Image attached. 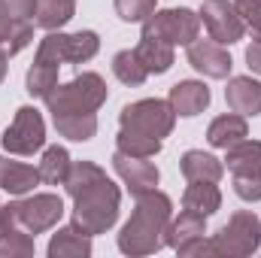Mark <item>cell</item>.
I'll list each match as a JSON object with an SVG mask.
<instances>
[{"label": "cell", "instance_id": "obj_1", "mask_svg": "<svg viewBox=\"0 0 261 258\" xmlns=\"http://www.w3.org/2000/svg\"><path fill=\"white\" fill-rule=\"evenodd\" d=\"M64 189L73 197V225L85 234H107L119 222L122 192L94 161H73Z\"/></svg>", "mask_w": 261, "mask_h": 258}, {"label": "cell", "instance_id": "obj_2", "mask_svg": "<svg viewBox=\"0 0 261 258\" xmlns=\"http://www.w3.org/2000/svg\"><path fill=\"white\" fill-rule=\"evenodd\" d=\"M137 207L119 234V249L125 255H152L164 246L167 222L173 219V200L158 189L134 194Z\"/></svg>", "mask_w": 261, "mask_h": 258}, {"label": "cell", "instance_id": "obj_3", "mask_svg": "<svg viewBox=\"0 0 261 258\" xmlns=\"http://www.w3.org/2000/svg\"><path fill=\"white\" fill-rule=\"evenodd\" d=\"M110 97V88L103 82L100 73H79L64 85H55L43 100L46 110L52 116H64V113H97Z\"/></svg>", "mask_w": 261, "mask_h": 258}, {"label": "cell", "instance_id": "obj_4", "mask_svg": "<svg viewBox=\"0 0 261 258\" xmlns=\"http://www.w3.org/2000/svg\"><path fill=\"white\" fill-rule=\"evenodd\" d=\"M216 249L222 258H246L252 252H258L261 246V219L249 210H237L228 225H222L216 234Z\"/></svg>", "mask_w": 261, "mask_h": 258}, {"label": "cell", "instance_id": "obj_5", "mask_svg": "<svg viewBox=\"0 0 261 258\" xmlns=\"http://www.w3.org/2000/svg\"><path fill=\"white\" fill-rule=\"evenodd\" d=\"M234 192L243 200H261V140H240L225 149Z\"/></svg>", "mask_w": 261, "mask_h": 258}, {"label": "cell", "instance_id": "obj_6", "mask_svg": "<svg viewBox=\"0 0 261 258\" xmlns=\"http://www.w3.org/2000/svg\"><path fill=\"white\" fill-rule=\"evenodd\" d=\"M143 34L164 40L170 46H192L200 37V15L186 6H170V9L152 12L143 21Z\"/></svg>", "mask_w": 261, "mask_h": 258}, {"label": "cell", "instance_id": "obj_7", "mask_svg": "<svg viewBox=\"0 0 261 258\" xmlns=\"http://www.w3.org/2000/svg\"><path fill=\"white\" fill-rule=\"evenodd\" d=\"M119 125L161 140V137H170V131H173V125H176V113H173L170 100L146 97V100H134V104H128V107H122Z\"/></svg>", "mask_w": 261, "mask_h": 258}, {"label": "cell", "instance_id": "obj_8", "mask_svg": "<svg viewBox=\"0 0 261 258\" xmlns=\"http://www.w3.org/2000/svg\"><path fill=\"white\" fill-rule=\"evenodd\" d=\"M12 213H15V225L37 237V234H43V231H49L61 222L64 200H61V194L52 192L24 194L21 200H12Z\"/></svg>", "mask_w": 261, "mask_h": 258}, {"label": "cell", "instance_id": "obj_9", "mask_svg": "<svg viewBox=\"0 0 261 258\" xmlns=\"http://www.w3.org/2000/svg\"><path fill=\"white\" fill-rule=\"evenodd\" d=\"M61 64H64V58H61V31H49L37 46V58H34V64L28 70V79H24V91L31 97H46L58 85Z\"/></svg>", "mask_w": 261, "mask_h": 258}, {"label": "cell", "instance_id": "obj_10", "mask_svg": "<svg viewBox=\"0 0 261 258\" xmlns=\"http://www.w3.org/2000/svg\"><path fill=\"white\" fill-rule=\"evenodd\" d=\"M3 149L9 155H34L46 143V122L34 107H18L12 125L3 131L0 137Z\"/></svg>", "mask_w": 261, "mask_h": 258}, {"label": "cell", "instance_id": "obj_11", "mask_svg": "<svg viewBox=\"0 0 261 258\" xmlns=\"http://www.w3.org/2000/svg\"><path fill=\"white\" fill-rule=\"evenodd\" d=\"M197 15L206 28L210 40H216L222 46H234L246 34V21H243V15L237 12V6L231 0H203Z\"/></svg>", "mask_w": 261, "mask_h": 258}, {"label": "cell", "instance_id": "obj_12", "mask_svg": "<svg viewBox=\"0 0 261 258\" xmlns=\"http://www.w3.org/2000/svg\"><path fill=\"white\" fill-rule=\"evenodd\" d=\"M189 64L195 67L197 73H203L206 79H228L231 76V55L222 43L216 40H195L189 46Z\"/></svg>", "mask_w": 261, "mask_h": 258}, {"label": "cell", "instance_id": "obj_13", "mask_svg": "<svg viewBox=\"0 0 261 258\" xmlns=\"http://www.w3.org/2000/svg\"><path fill=\"white\" fill-rule=\"evenodd\" d=\"M113 170H116L119 179L128 186L130 194L149 192V189H155L158 179H161L158 167H155L149 158H134V155L119 152V149H116V155H113Z\"/></svg>", "mask_w": 261, "mask_h": 258}, {"label": "cell", "instance_id": "obj_14", "mask_svg": "<svg viewBox=\"0 0 261 258\" xmlns=\"http://www.w3.org/2000/svg\"><path fill=\"white\" fill-rule=\"evenodd\" d=\"M170 107H173V113L176 116H182V119H192V116H200L206 107H210V100H213V94H210V88L203 85V82H197V79H182V82H176L173 88H170Z\"/></svg>", "mask_w": 261, "mask_h": 258}, {"label": "cell", "instance_id": "obj_15", "mask_svg": "<svg viewBox=\"0 0 261 258\" xmlns=\"http://www.w3.org/2000/svg\"><path fill=\"white\" fill-rule=\"evenodd\" d=\"M225 100L231 107V113L240 116H261V82L252 76H231L228 88H225Z\"/></svg>", "mask_w": 261, "mask_h": 258}, {"label": "cell", "instance_id": "obj_16", "mask_svg": "<svg viewBox=\"0 0 261 258\" xmlns=\"http://www.w3.org/2000/svg\"><path fill=\"white\" fill-rule=\"evenodd\" d=\"M179 170L189 183H219L225 176V164L203 149H189L179 161Z\"/></svg>", "mask_w": 261, "mask_h": 258}, {"label": "cell", "instance_id": "obj_17", "mask_svg": "<svg viewBox=\"0 0 261 258\" xmlns=\"http://www.w3.org/2000/svg\"><path fill=\"white\" fill-rule=\"evenodd\" d=\"M46 252H49V258H88L91 255V234H85L82 228H76L70 222L67 228H58V234H52Z\"/></svg>", "mask_w": 261, "mask_h": 258}, {"label": "cell", "instance_id": "obj_18", "mask_svg": "<svg viewBox=\"0 0 261 258\" xmlns=\"http://www.w3.org/2000/svg\"><path fill=\"white\" fill-rule=\"evenodd\" d=\"M40 170H34L31 164H18V161H6L0 155V189L15 197H24L40 186Z\"/></svg>", "mask_w": 261, "mask_h": 258}, {"label": "cell", "instance_id": "obj_19", "mask_svg": "<svg viewBox=\"0 0 261 258\" xmlns=\"http://www.w3.org/2000/svg\"><path fill=\"white\" fill-rule=\"evenodd\" d=\"M134 55H137V61L143 64V70H146L149 76H152V73L161 76V73H167V70L173 67V46L164 43V40H155V37H149V34L140 37Z\"/></svg>", "mask_w": 261, "mask_h": 258}, {"label": "cell", "instance_id": "obj_20", "mask_svg": "<svg viewBox=\"0 0 261 258\" xmlns=\"http://www.w3.org/2000/svg\"><path fill=\"white\" fill-rule=\"evenodd\" d=\"M200 234H206V216H200V213H195V210H186V207H182V213H179L176 219L167 222L164 246L179 249L182 243L195 240V237H200Z\"/></svg>", "mask_w": 261, "mask_h": 258}, {"label": "cell", "instance_id": "obj_21", "mask_svg": "<svg viewBox=\"0 0 261 258\" xmlns=\"http://www.w3.org/2000/svg\"><path fill=\"white\" fill-rule=\"evenodd\" d=\"M246 137H249V125H246V116H240V113L219 116L206 128V143L216 146V149H228V146H234Z\"/></svg>", "mask_w": 261, "mask_h": 258}, {"label": "cell", "instance_id": "obj_22", "mask_svg": "<svg viewBox=\"0 0 261 258\" xmlns=\"http://www.w3.org/2000/svg\"><path fill=\"white\" fill-rule=\"evenodd\" d=\"M97 52H100V37L94 31L61 34V58H64V64H85Z\"/></svg>", "mask_w": 261, "mask_h": 258}, {"label": "cell", "instance_id": "obj_23", "mask_svg": "<svg viewBox=\"0 0 261 258\" xmlns=\"http://www.w3.org/2000/svg\"><path fill=\"white\" fill-rule=\"evenodd\" d=\"M55 131L73 140V143H85L97 134V116L94 113H64V116H52Z\"/></svg>", "mask_w": 261, "mask_h": 258}, {"label": "cell", "instance_id": "obj_24", "mask_svg": "<svg viewBox=\"0 0 261 258\" xmlns=\"http://www.w3.org/2000/svg\"><path fill=\"white\" fill-rule=\"evenodd\" d=\"M73 15H76V3L73 0H37L34 21L43 31H61Z\"/></svg>", "mask_w": 261, "mask_h": 258}, {"label": "cell", "instance_id": "obj_25", "mask_svg": "<svg viewBox=\"0 0 261 258\" xmlns=\"http://www.w3.org/2000/svg\"><path fill=\"white\" fill-rule=\"evenodd\" d=\"M182 207L195 210L200 216H213L222 207V192L216 183H189V189L182 194Z\"/></svg>", "mask_w": 261, "mask_h": 258}, {"label": "cell", "instance_id": "obj_26", "mask_svg": "<svg viewBox=\"0 0 261 258\" xmlns=\"http://www.w3.org/2000/svg\"><path fill=\"white\" fill-rule=\"evenodd\" d=\"M70 167H73V161H70V152H67L64 146H49V149L43 152V161H40L37 170H40V179H43V183H49V186H64Z\"/></svg>", "mask_w": 261, "mask_h": 258}, {"label": "cell", "instance_id": "obj_27", "mask_svg": "<svg viewBox=\"0 0 261 258\" xmlns=\"http://www.w3.org/2000/svg\"><path fill=\"white\" fill-rule=\"evenodd\" d=\"M116 146H119V152L134 155V158H155L161 152V140L158 137H149V134H140V131H130V128L119 131Z\"/></svg>", "mask_w": 261, "mask_h": 258}, {"label": "cell", "instance_id": "obj_28", "mask_svg": "<svg viewBox=\"0 0 261 258\" xmlns=\"http://www.w3.org/2000/svg\"><path fill=\"white\" fill-rule=\"evenodd\" d=\"M113 73H116V79L122 82V85H128V88H137V85H143L146 82V70L143 64L137 61V55H134V49H125V52H116V58H113Z\"/></svg>", "mask_w": 261, "mask_h": 258}, {"label": "cell", "instance_id": "obj_29", "mask_svg": "<svg viewBox=\"0 0 261 258\" xmlns=\"http://www.w3.org/2000/svg\"><path fill=\"white\" fill-rule=\"evenodd\" d=\"M34 249V237L18 225L0 234V258H31Z\"/></svg>", "mask_w": 261, "mask_h": 258}, {"label": "cell", "instance_id": "obj_30", "mask_svg": "<svg viewBox=\"0 0 261 258\" xmlns=\"http://www.w3.org/2000/svg\"><path fill=\"white\" fill-rule=\"evenodd\" d=\"M113 3H116L119 18L128 21V24H134V21H146V18L155 12V3H158V0H113Z\"/></svg>", "mask_w": 261, "mask_h": 258}, {"label": "cell", "instance_id": "obj_31", "mask_svg": "<svg viewBox=\"0 0 261 258\" xmlns=\"http://www.w3.org/2000/svg\"><path fill=\"white\" fill-rule=\"evenodd\" d=\"M182 258H216L219 255V249H216V240H210V237H195V240H189V243H182L179 249H176Z\"/></svg>", "mask_w": 261, "mask_h": 258}, {"label": "cell", "instance_id": "obj_32", "mask_svg": "<svg viewBox=\"0 0 261 258\" xmlns=\"http://www.w3.org/2000/svg\"><path fill=\"white\" fill-rule=\"evenodd\" d=\"M31 43H34V24H31V21H12V34H9V43H6L9 49H6V52H9V55H18V52L28 49Z\"/></svg>", "mask_w": 261, "mask_h": 258}, {"label": "cell", "instance_id": "obj_33", "mask_svg": "<svg viewBox=\"0 0 261 258\" xmlns=\"http://www.w3.org/2000/svg\"><path fill=\"white\" fill-rule=\"evenodd\" d=\"M0 9L12 18V21H28L37 12V0H0Z\"/></svg>", "mask_w": 261, "mask_h": 258}, {"label": "cell", "instance_id": "obj_34", "mask_svg": "<svg viewBox=\"0 0 261 258\" xmlns=\"http://www.w3.org/2000/svg\"><path fill=\"white\" fill-rule=\"evenodd\" d=\"M234 6H237V12L243 15L246 28H249V24L261 15V0H234Z\"/></svg>", "mask_w": 261, "mask_h": 258}, {"label": "cell", "instance_id": "obj_35", "mask_svg": "<svg viewBox=\"0 0 261 258\" xmlns=\"http://www.w3.org/2000/svg\"><path fill=\"white\" fill-rule=\"evenodd\" d=\"M246 64H249L252 73L261 76V40H252V46L246 49Z\"/></svg>", "mask_w": 261, "mask_h": 258}, {"label": "cell", "instance_id": "obj_36", "mask_svg": "<svg viewBox=\"0 0 261 258\" xmlns=\"http://www.w3.org/2000/svg\"><path fill=\"white\" fill-rule=\"evenodd\" d=\"M9 228H15V213H12V203L0 207V234H3V231H9Z\"/></svg>", "mask_w": 261, "mask_h": 258}, {"label": "cell", "instance_id": "obj_37", "mask_svg": "<svg viewBox=\"0 0 261 258\" xmlns=\"http://www.w3.org/2000/svg\"><path fill=\"white\" fill-rule=\"evenodd\" d=\"M9 34H12V18L0 9V46H3V43H9Z\"/></svg>", "mask_w": 261, "mask_h": 258}, {"label": "cell", "instance_id": "obj_38", "mask_svg": "<svg viewBox=\"0 0 261 258\" xmlns=\"http://www.w3.org/2000/svg\"><path fill=\"white\" fill-rule=\"evenodd\" d=\"M6 70H9V52L0 49V82L6 79Z\"/></svg>", "mask_w": 261, "mask_h": 258}, {"label": "cell", "instance_id": "obj_39", "mask_svg": "<svg viewBox=\"0 0 261 258\" xmlns=\"http://www.w3.org/2000/svg\"><path fill=\"white\" fill-rule=\"evenodd\" d=\"M249 28H252V34H255V40H261V15L252 21V24H249Z\"/></svg>", "mask_w": 261, "mask_h": 258}]
</instances>
